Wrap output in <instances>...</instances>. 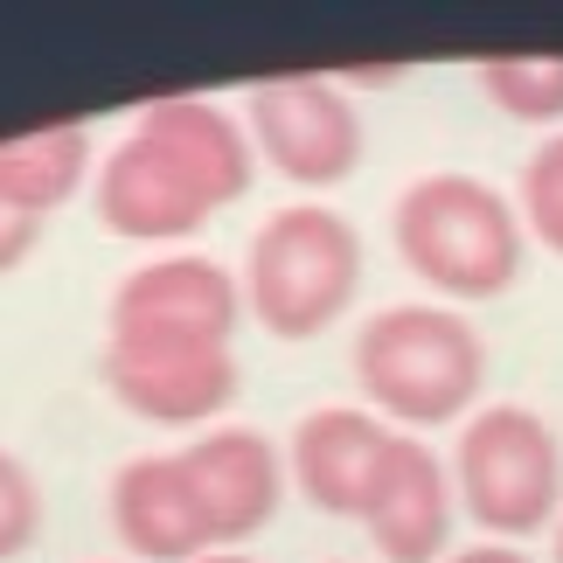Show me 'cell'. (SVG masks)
I'll return each instance as SVG.
<instances>
[{"instance_id":"cell-8","label":"cell","mask_w":563,"mask_h":563,"mask_svg":"<svg viewBox=\"0 0 563 563\" xmlns=\"http://www.w3.org/2000/svg\"><path fill=\"white\" fill-rule=\"evenodd\" d=\"M195 508H202L209 550H244L257 529H272L278 501H286V452H278L257 424H209L181 445Z\"/></svg>"},{"instance_id":"cell-20","label":"cell","mask_w":563,"mask_h":563,"mask_svg":"<svg viewBox=\"0 0 563 563\" xmlns=\"http://www.w3.org/2000/svg\"><path fill=\"white\" fill-rule=\"evenodd\" d=\"M397 77H404V63H349V70H334V84H369V91H383Z\"/></svg>"},{"instance_id":"cell-9","label":"cell","mask_w":563,"mask_h":563,"mask_svg":"<svg viewBox=\"0 0 563 563\" xmlns=\"http://www.w3.org/2000/svg\"><path fill=\"white\" fill-rule=\"evenodd\" d=\"M362 536L383 563H445L452 556V522H460V494H452V466L424 439L397 431L362 501Z\"/></svg>"},{"instance_id":"cell-7","label":"cell","mask_w":563,"mask_h":563,"mask_svg":"<svg viewBox=\"0 0 563 563\" xmlns=\"http://www.w3.org/2000/svg\"><path fill=\"white\" fill-rule=\"evenodd\" d=\"M98 376L112 404L161 431H209L236 404V349H175V341H104Z\"/></svg>"},{"instance_id":"cell-23","label":"cell","mask_w":563,"mask_h":563,"mask_svg":"<svg viewBox=\"0 0 563 563\" xmlns=\"http://www.w3.org/2000/svg\"><path fill=\"white\" fill-rule=\"evenodd\" d=\"M334 563H349V556H334Z\"/></svg>"},{"instance_id":"cell-15","label":"cell","mask_w":563,"mask_h":563,"mask_svg":"<svg viewBox=\"0 0 563 563\" xmlns=\"http://www.w3.org/2000/svg\"><path fill=\"white\" fill-rule=\"evenodd\" d=\"M481 98L515 125H543V133H563V56L550 49H515V56H481Z\"/></svg>"},{"instance_id":"cell-1","label":"cell","mask_w":563,"mask_h":563,"mask_svg":"<svg viewBox=\"0 0 563 563\" xmlns=\"http://www.w3.org/2000/svg\"><path fill=\"white\" fill-rule=\"evenodd\" d=\"M355 389L389 431H424L466 424L487 389V334L460 307L439 299H397L376 307L355 328Z\"/></svg>"},{"instance_id":"cell-17","label":"cell","mask_w":563,"mask_h":563,"mask_svg":"<svg viewBox=\"0 0 563 563\" xmlns=\"http://www.w3.org/2000/svg\"><path fill=\"white\" fill-rule=\"evenodd\" d=\"M42 536V487L35 473L0 445V563H14Z\"/></svg>"},{"instance_id":"cell-16","label":"cell","mask_w":563,"mask_h":563,"mask_svg":"<svg viewBox=\"0 0 563 563\" xmlns=\"http://www.w3.org/2000/svg\"><path fill=\"white\" fill-rule=\"evenodd\" d=\"M515 209H522V230L536 251L563 257V133L536 140V154L515 175Z\"/></svg>"},{"instance_id":"cell-2","label":"cell","mask_w":563,"mask_h":563,"mask_svg":"<svg viewBox=\"0 0 563 563\" xmlns=\"http://www.w3.org/2000/svg\"><path fill=\"white\" fill-rule=\"evenodd\" d=\"M389 244L439 307H481V299H501L522 278L529 230L515 195L466 175V167H439V175H418L397 195Z\"/></svg>"},{"instance_id":"cell-6","label":"cell","mask_w":563,"mask_h":563,"mask_svg":"<svg viewBox=\"0 0 563 563\" xmlns=\"http://www.w3.org/2000/svg\"><path fill=\"white\" fill-rule=\"evenodd\" d=\"M244 328V278L209 251H161L112 286L104 341H175V349H230Z\"/></svg>"},{"instance_id":"cell-3","label":"cell","mask_w":563,"mask_h":563,"mask_svg":"<svg viewBox=\"0 0 563 563\" xmlns=\"http://www.w3.org/2000/svg\"><path fill=\"white\" fill-rule=\"evenodd\" d=\"M236 278H244V313L272 341H313L362 292V230L313 195L286 202L257 223Z\"/></svg>"},{"instance_id":"cell-19","label":"cell","mask_w":563,"mask_h":563,"mask_svg":"<svg viewBox=\"0 0 563 563\" xmlns=\"http://www.w3.org/2000/svg\"><path fill=\"white\" fill-rule=\"evenodd\" d=\"M445 563H536L522 543H487V536H481V543H466V550H452Z\"/></svg>"},{"instance_id":"cell-13","label":"cell","mask_w":563,"mask_h":563,"mask_svg":"<svg viewBox=\"0 0 563 563\" xmlns=\"http://www.w3.org/2000/svg\"><path fill=\"white\" fill-rule=\"evenodd\" d=\"M91 209H98V223L112 236H125V244H188V236L216 216L202 195H195L161 154H146L133 133L98 161Z\"/></svg>"},{"instance_id":"cell-12","label":"cell","mask_w":563,"mask_h":563,"mask_svg":"<svg viewBox=\"0 0 563 563\" xmlns=\"http://www.w3.org/2000/svg\"><path fill=\"white\" fill-rule=\"evenodd\" d=\"M104 515H112V536L125 543L133 563H195V556H209V529H202V508H195L181 452H140V460H125L112 473Z\"/></svg>"},{"instance_id":"cell-5","label":"cell","mask_w":563,"mask_h":563,"mask_svg":"<svg viewBox=\"0 0 563 563\" xmlns=\"http://www.w3.org/2000/svg\"><path fill=\"white\" fill-rule=\"evenodd\" d=\"M244 133L278 181L313 188V195L349 181L362 167V146H369L349 84H334L328 70L257 77L244 98Z\"/></svg>"},{"instance_id":"cell-14","label":"cell","mask_w":563,"mask_h":563,"mask_svg":"<svg viewBox=\"0 0 563 563\" xmlns=\"http://www.w3.org/2000/svg\"><path fill=\"white\" fill-rule=\"evenodd\" d=\"M91 175L98 167H91V125L84 119H49L0 140V195L29 216H56Z\"/></svg>"},{"instance_id":"cell-10","label":"cell","mask_w":563,"mask_h":563,"mask_svg":"<svg viewBox=\"0 0 563 563\" xmlns=\"http://www.w3.org/2000/svg\"><path fill=\"white\" fill-rule=\"evenodd\" d=\"M133 140L146 154H161L209 209H230L236 195H251L257 146L244 133V119H230L216 98H154L133 119Z\"/></svg>"},{"instance_id":"cell-18","label":"cell","mask_w":563,"mask_h":563,"mask_svg":"<svg viewBox=\"0 0 563 563\" xmlns=\"http://www.w3.org/2000/svg\"><path fill=\"white\" fill-rule=\"evenodd\" d=\"M35 244H42V216L14 209L8 195H0V278L29 265V257H35Z\"/></svg>"},{"instance_id":"cell-22","label":"cell","mask_w":563,"mask_h":563,"mask_svg":"<svg viewBox=\"0 0 563 563\" xmlns=\"http://www.w3.org/2000/svg\"><path fill=\"white\" fill-rule=\"evenodd\" d=\"M550 563H563V515H556V529H550Z\"/></svg>"},{"instance_id":"cell-4","label":"cell","mask_w":563,"mask_h":563,"mask_svg":"<svg viewBox=\"0 0 563 563\" xmlns=\"http://www.w3.org/2000/svg\"><path fill=\"white\" fill-rule=\"evenodd\" d=\"M452 494L487 543H529L563 515V439L529 404H481L452 439Z\"/></svg>"},{"instance_id":"cell-11","label":"cell","mask_w":563,"mask_h":563,"mask_svg":"<svg viewBox=\"0 0 563 563\" xmlns=\"http://www.w3.org/2000/svg\"><path fill=\"white\" fill-rule=\"evenodd\" d=\"M389 431L376 410H355V404H320L292 424V445H286V481L299 487V501L320 508V515H341L355 522L362 501H369V481L389 452Z\"/></svg>"},{"instance_id":"cell-21","label":"cell","mask_w":563,"mask_h":563,"mask_svg":"<svg viewBox=\"0 0 563 563\" xmlns=\"http://www.w3.org/2000/svg\"><path fill=\"white\" fill-rule=\"evenodd\" d=\"M195 563H257L251 550H209V556H195Z\"/></svg>"}]
</instances>
